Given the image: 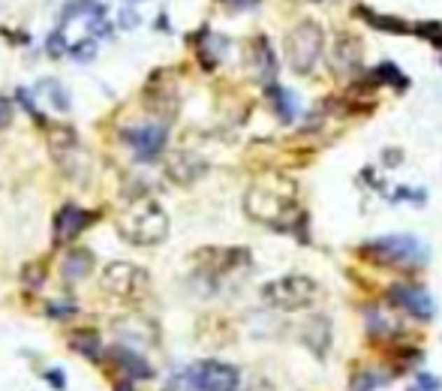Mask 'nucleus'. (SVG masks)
<instances>
[{
    "label": "nucleus",
    "mask_w": 442,
    "mask_h": 391,
    "mask_svg": "<svg viewBox=\"0 0 442 391\" xmlns=\"http://www.w3.org/2000/svg\"><path fill=\"white\" fill-rule=\"evenodd\" d=\"M295 202H298V190H295L292 180H286V178L256 180L244 196L247 214L265 226H274V229H286V223L298 211Z\"/></svg>",
    "instance_id": "f257e3e1"
},
{
    "label": "nucleus",
    "mask_w": 442,
    "mask_h": 391,
    "mask_svg": "<svg viewBox=\"0 0 442 391\" xmlns=\"http://www.w3.org/2000/svg\"><path fill=\"white\" fill-rule=\"evenodd\" d=\"M117 232L120 238H127L129 244L138 247H154L159 241H166L169 235V217L150 196H136L124 202L117 214Z\"/></svg>",
    "instance_id": "f03ea898"
},
{
    "label": "nucleus",
    "mask_w": 442,
    "mask_h": 391,
    "mask_svg": "<svg viewBox=\"0 0 442 391\" xmlns=\"http://www.w3.org/2000/svg\"><path fill=\"white\" fill-rule=\"evenodd\" d=\"M322 289L313 277L307 274H289V277H277L271 283L262 286V298L268 307L274 310H304V307H313Z\"/></svg>",
    "instance_id": "7ed1b4c3"
},
{
    "label": "nucleus",
    "mask_w": 442,
    "mask_h": 391,
    "mask_svg": "<svg viewBox=\"0 0 442 391\" xmlns=\"http://www.w3.org/2000/svg\"><path fill=\"white\" fill-rule=\"evenodd\" d=\"M286 60L298 76L313 73L316 64L322 60V48H325V30L316 22H301L289 30L286 36Z\"/></svg>",
    "instance_id": "20e7f679"
},
{
    "label": "nucleus",
    "mask_w": 442,
    "mask_h": 391,
    "mask_svg": "<svg viewBox=\"0 0 442 391\" xmlns=\"http://www.w3.org/2000/svg\"><path fill=\"white\" fill-rule=\"evenodd\" d=\"M367 256H373L383 265L415 268L421 262H427V247L413 235H388V238H379L373 244H367Z\"/></svg>",
    "instance_id": "39448f33"
},
{
    "label": "nucleus",
    "mask_w": 442,
    "mask_h": 391,
    "mask_svg": "<svg viewBox=\"0 0 442 391\" xmlns=\"http://www.w3.org/2000/svg\"><path fill=\"white\" fill-rule=\"evenodd\" d=\"M99 280H103L106 292H112L117 298H127V301L142 298L148 292V286H150L148 271L133 265V262H108L103 268V274H99Z\"/></svg>",
    "instance_id": "423d86ee"
},
{
    "label": "nucleus",
    "mask_w": 442,
    "mask_h": 391,
    "mask_svg": "<svg viewBox=\"0 0 442 391\" xmlns=\"http://www.w3.org/2000/svg\"><path fill=\"white\" fill-rule=\"evenodd\" d=\"M120 138L133 148L136 159H142V163H150V159H157L163 154V148L169 142V129L163 124H138V127H127Z\"/></svg>",
    "instance_id": "0eeeda50"
},
{
    "label": "nucleus",
    "mask_w": 442,
    "mask_h": 391,
    "mask_svg": "<svg viewBox=\"0 0 442 391\" xmlns=\"http://www.w3.org/2000/svg\"><path fill=\"white\" fill-rule=\"evenodd\" d=\"M196 391H238L241 388V374L238 367L223 364V361H202L190 370Z\"/></svg>",
    "instance_id": "6e6552de"
},
{
    "label": "nucleus",
    "mask_w": 442,
    "mask_h": 391,
    "mask_svg": "<svg viewBox=\"0 0 442 391\" xmlns=\"http://www.w3.org/2000/svg\"><path fill=\"white\" fill-rule=\"evenodd\" d=\"M94 217H97L94 211H85L82 205H64L57 211V217H55V244L57 247L73 244V241L90 226V220H94Z\"/></svg>",
    "instance_id": "1a4fd4ad"
},
{
    "label": "nucleus",
    "mask_w": 442,
    "mask_h": 391,
    "mask_svg": "<svg viewBox=\"0 0 442 391\" xmlns=\"http://www.w3.org/2000/svg\"><path fill=\"white\" fill-rule=\"evenodd\" d=\"M391 301H394L397 307H404L409 310L415 319H430L436 313V304H434V298L427 295V289H421V286H391Z\"/></svg>",
    "instance_id": "9d476101"
},
{
    "label": "nucleus",
    "mask_w": 442,
    "mask_h": 391,
    "mask_svg": "<svg viewBox=\"0 0 442 391\" xmlns=\"http://www.w3.org/2000/svg\"><path fill=\"white\" fill-rule=\"evenodd\" d=\"M358 64H361V43L352 36H337L334 52H331V66H334V73L346 76V73H352Z\"/></svg>",
    "instance_id": "9b49d317"
},
{
    "label": "nucleus",
    "mask_w": 442,
    "mask_h": 391,
    "mask_svg": "<svg viewBox=\"0 0 442 391\" xmlns=\"http://www.w3.org/2000/svg\"><path fill=\"white\" fill-rule=\"evenodd\" d=\"M90 271H94V256H90V250H85V247L69 250L64 256V262H60V274H64L66 283H78V280H85Z\"/></svg>",
    "instance_id": "f8f14e48"
},
{
    "label": "nucleus",
    "mask_w": 442,
    "mask_h": 391,
    "mask_svg": "<svg viewBox=\"0 0 442 391\" xmlns=\"http://www.w3.org/2000/svg\"><path fill=\"white\" fill-rule=\"evenodd\" d=\"M112 358L117 361V367L124 370L127 379L129 376H133V379H150V376H154V367H150L138 353H133L129 346H112Z\"/></svg>",
    "instance_id": "ddd939ff"
},
{
    "label": "nucleus",
    "mask_w": 442,
    "mask_h": 391,
    "mask_svg": "<svg viewBox=\"0 0 442 391\" xmlns=\"http://www.w3.org/2000/svg\"><path fill=\"white\" fill-rule=\"evenodd\" d=\"M304 340L316 355H325V349H331V319L325 316H313L304 325Z\"/></svg>",
    "instance_id": "4468645a"
},
{
    "label": "nucleus",
    "mask_w": 442,
    "mask_h": 391,
    "mask_svg": "<svg viewBox=\"0 0 442 391\" xmlns=\"http://www.w3.org/2000/svg\"><path fill=\"white\" fill-rule=\"evenodd\" d=\"M36 94L39 97H45V103L57 108V112H69V90L55 82V78H43V82L36 85Z\"/></svg>",
    "instance_id": "2eb2a0df"
},
{
    "label": "nucleus",
    "mask_w": 442,
    "mask_h": 391,
    "mask_svg": "<svg viewBox=\"0 0 442 391\" xmlns=\"http://www.w3.org/2000/svg\"><path fill=\"white\" fill-rule=\"evenodd\" d=\"M202 172H205V166L196 163L193 154H184V150L169 159V175H175L178 180H196Z\"/></svg>",
    "instance_id": "dca6fc26"
},
{
    "label": "nucleus",
    "mask_w": 442,
    "mask_h": 391,
    "mask_svg": "<svg viewBox=\"0 0 442 391\" xmlns=\"http://www.w3.org/2000/svg\"><path fill=\"white\" fill-rule=\"evenodd\" d=\"M69 343H73V349H78L82 355L87 358H97L99 355V334L90 328H78L73 337H69Z\"/></svg>",
    "instance_id": "f3484780"
},
{
    "label": "nucleus",
    "mask_w": 442,
    "mask_h": 391,
    "mask_svg": "<svg viewBox=\"0 0 442 391\" xmlns=\"http://www.w3.org/2000/svg\"><path fill=\"white\" fill-rule=\"evenodd\" d=\"M271 97H274V108H277V115H280V120H283V124H289V120L295 118V97L289 94L286 87H277V85H271Z\"/></svg>",
    "instance_id": "a211bd4d"
},
{
    "label": "nucleus",
    "mask_w": 442,
    "mask_h": 391,
    "mask_svg": "<svg viewBox=\"0 0 442 391\" xmlns=\"http://www.w3.org/2000/svg\"><path fill=\"white\" fill-rule=\"evenodd\" d=\"M385 383H388V379L379 376V374H373V370H361L352 383H349V391H373V388L385 385Z\"/></svg>",
    "instance_id": "6ab92c4d"
},
{
    "label": "nucleus",
    "mask_w": 442,
    "mask_h": 391,
    "mask_svg": "<svg viewBox=\"0 0 442 391\" xmlns=\"http://www.w3.org/2000/svg\"><path fill=\"white\" fill-rule=\"evenodd\" d=\"M370 24L379 27V30H388V34H406V24L400 22V18H388V15H364Z\"/></svg>",
    "instance_id": "aec40b11"
},
{
    "label": "nucleus",
    "mask_w": 442,
    "mask_h": 391,
    "mask_svg": "<svg viewBox=\"0 0 442 391\" xmlns=\"http://www.w3.org/2000/svg\"><path fill=\"white\" fill-rule=\"evenodd\" d=\"M163 391H196V388H193V379H190V370H180V374H175V376L166 383Z\"/></svg>",
    "instance_id": "412c9836"
},
{
    "label": "nucleus",
    "mask_w": 442,
    "mask_h": 391,
    "mask_svg": "<svg viewBox=\"0 0 442 391\" xmlns=\"http://www.w3.org/2000/svg\"><path fill=\"white\" fill-rule=\"evenodd\" d=\"M69 52H73L76 60H90V57L97 55V43H94V39H85V43H78V45L69 48Z\"/></svg>",
    "instance_id": "4be33fe9"
},
{
    "label": "nucleus",
    "mask_w": 442,
    "mask_h": 391,
    "mask_svg": "<svg viewBox=\"0 0 442 391\" xmlns=\"http://www.w3.org/2000/svg\"><path fill=\"white\" fill-rule=\"evenodd\" d=\"M64 48H66V43H64V34H60V30L48 36V55H52V57H60V55H64Z\"/></svg>",
    "instance_id": "5701e85b"
},
{
    "label": "nucleus",
    "mask_w": 442,
    "mask_h": 391,
    "mask_svg": "<svg viewBox=\"0 0 442 391\" xmlns=\"http://www.w3.org/2000/svg\"><path fill=\"white\" fill-rule=\"evenodd\" d=\"M76 313V304H48V316H73Z\"/></svg>",
    "instance_id": "b1692460"
},
{
    "label": "nucleus",
    "mask_w": 442,
    "mask_h": 391,
    "mask_svg": "<svg viewBox=\"0 0 442 391\" xmlns=\"http://www.w3.org/2000/svg\"><path fill=\"white\" fill-rule=\"evenodd\" d=\"M9 120H13V103L0 97V129H3V127L9 124Z\"/></svg>",
    "instance_id": "393cba45"
},
{
    "label": "nucleus",
    "mask_w": 442,
    "mask_h": 391,
    "mask_svg": "<svg viewBox=\"0 0 442 391\" xmlns=\"http://www.w3.org/2000/svg\"><path fill=\"white\" fill-rule=\"evenodd\" d=\"M45 379H48V383H52L55 388H60V391L66 388V379H64V374H60V370H48Z\"/></svg>",
    "instance_id": "a878e982"
},
{
    "label": "nucleus",
    "mask_w": 442,
    "mask_h": 391,
    "mask_svg": "<svg viewBox=\"0 0 442 391\" xmlns=\"http://www.w3.org/2000/svg\"><path fill=\"white\" fill-rule=\"evenodd\" d=\"M244 391H277V388L271 385L268 379H253V383H250V385H247Z\"/></svg>",
    "instance_id": "bb28decb"
},
{
    "label": "nucleus",
    "mask_w": 442,
    "mask_h": 391,
    "mask_svg": "<svg viewBox=\"0 0 442 391\" xmlns=\"http://www.w3.org/2000/svg\"><path fill=\"white\" fill-rule=\"evenodd\" d=\"M120 24H124V27H136L138 24V15L133 13V9H124V13H120Z\"/></svg>",
    "instance_id": "cd10ccee"
},
{
    "label": "nucleus",
    "mask_w": 442,
    "mask_h": 391,
    "mask_svg": "<svg viewBox=\"0 0 442 391\" xmlns=\"http://www.w3.org/2000/svg\"><path fill=\"white\" fill-rule=\"evenodd\" d=\"M115 391H136V388L129 385V379H124V383H117V385H115Z\"/></svg>",
    "instance_id": "c85d7f7f"
},
{
    "label": "nucleus",
    "mask_w": 442,
    "mask_h": 391,
    "mask_svg": "<svg viewBox=\"0 0 442 391\" xmlns=\"http://www.w3.org/2000/svg\"><path fill=\"white\" fill-rule=\"evenodd\" d=\"M226 3H232V6H247V3H253V0H226Z\"/></svg>",
    "instance_id": "c756f323"
},
{
    "label": "nucleus",
    "mask_w": 442,
    "mask_h": 391,
    "mask_svg": "<svg viewBox=\"0 0 442 391\" xmlns=\"http://www.w3.org/2000/svg\"><path fill=\"white\" fill-rule=\"evenodd\" d=\"M295 3H316V0H295Z\"/></svg>",
    "instance_id": "7c9ffc66"
}]
</instances>
